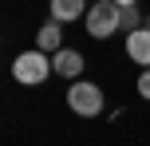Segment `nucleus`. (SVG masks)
Instances as JSON below:
<instances>
[{
	"label": "nucleus",
	"instance_id": "4",
	"mask_svg": "<svg viewBox=\"0 0 150 146\" xmlns=\"http://www.w3.org/2000/svg\"><path fill=\"white\" fill-rule=\"evenodd\" d=\"M52 71H55L59 79L79 83V75H83V55L75 51V47H63V51H55V55H52Z\"/></svg>",
	"mask_w": 150,
	"mask_h": 146
},
{
	"label": "nucleus",
	"instance_id": "9",
	"mask_svg": "<svg viewBox=\"0 0 150 146\" xmlns=\"http://www.w3.org/2000/svg\"><path fill=\"white\" fill-rule=\"evenodd\" d=\"M138 95H142V99H150V71H142V75H138Z\"/></svg>",
	"mask_w": 150,
	"mask_h": 146
},
{
	"label": "nucleus",
	"instance_id": "2",
	"mask_svg": "<svg viewBox=\"0 0 150 146\" xmlns=\"http://www.w3.org/2000/svg\"><path fill=\"white\" fill-rule=\"evenodd\" d=\"M67 107H71L79 118L103 115V87H99V83H87V79L71 83V87H67Z\"/></svg>",
	"mask_w": 150,
	"mask_h": 146
},
{
	"label": "nucleus",
	"instance_id": "5",
	"mask_svg": "<svg viewBox=\"0 0 150 146\" xmlns=\"http://www.w3.org/2000/svg\"><path fill=\"white\" fill-rule=\"evenodd\" d=\"M127 55H130L142 71H150V28H138V32L127 36Z\"/></svg>",
	"mask_w": 150,
	"mask_h": 146
},
{
	"label": "nucleus",
	"instance_id": "3",
	"mask_svg": "<svg viewBox=\"0 0 150 146\" xmlns=\"http://www.w3.org/2000/svg\"><path fill=\"white\" fill-rule=\"evenodd\" d=\"M119 20H122V8L111 4V0H99V4L87 8V16H83V24H87V32L95 39H107L119 32Z\"/></svg>",
	"mask_w": 150,
	"mask_h": 146
},
{
	"label": "nucleus",
	"instance_id": "6",
	"mask_svg": "<svg viewBox=\"0 0 150 146\" xmlns=\"http://www.w3.org/2000/svg\"><path fill=\"white\" fill-rule=\"evenodd\" d=\"M59 44H63V24L47 20L44 28L36 32V47H40V51H44V55H55V51H63Z\"/></svg>",
	"mask_w": 150,
	"mask_h": 146
},
{
	"label": "nucleus",
	"instance_id": "11",
	"mask_svg": "<svg viewBox=\"0 0 150 146\" xmlns=\"http://www.w3.org/2000/svg\"><path fill=\"white\" fill-rule=\"evenodd\" d=\"M146 28H150V16H146Z\"/></svg>",
	"mask_w": 150,
	"mask_h": 146
},
{
	"label": "nucleus",
	"instance_id": "10",
	"mask_svg": "<svg viewBox=\"0 0 150 146\" xmlns=\"http://www.w3.org/2000/svg\"><path fill=\"white\" fill-rule=\"evenodd\" d=\"M111 4H119V8H138V0H111Z\"/></svg>",
	"mask_w": 150,
	"mask_h": 146
},
{
	"label": "nucleus",
	"instance_id": "8",
	"mask_svg": "<svg viewBox=\"0 0 150 146\" xmlns=\"http://www.w3.org/2000/svg\"><path fill=\"white\" fill-rule=\"evenodd\" d=\"M119 28L127 32V36H130V32H138V28H146V24H142V12H138V8H122V20H119Z\"/></svg>",
	"mask_w": 150,
	"mask_h": 146
},
{
	"label": "nucleus",
	"instance_id": "7",
	"mask_svg": "<svg viewBox=\"0 0 150 146\" xmlns=\"http://www.w3.org/2000/svg\"><path fill=\"white\" fill-rule=\"evenodd\" d=\"M87 16V0H52V20L55 24H71Z\"/></svg>",
	"mask_w": 150,
	"mask_h": 146
},
{
	"label": "nucleus",
	"instance_id": "1",
	"mask_svg": "<svg viewBox=\"0 0 150 146\" xmlns=\"http://www.w3.org/2000/svg\"><path fill=\"white\" fill-rule=\"evenodd\" d=\"M47 75H55L52 71V55H44L40 47H32V51H24V55L12 59V79L24 83V87H40Z\"/></svg>",
	"mask_w": 150,
	"mask_h": 146
}]
</instances>
